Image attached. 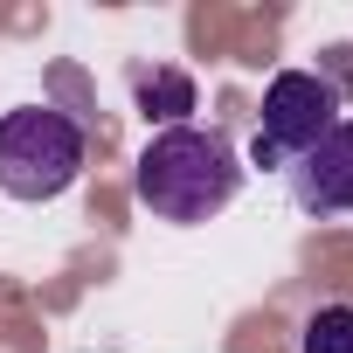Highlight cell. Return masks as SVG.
<instances>
[{
  "label": "cell",
  "instance_id": "1",
  "mask_svg": "<svg viewBox=\"0 0 353 353\" xmlns=\"http://www.w3.org/2000/svg\"><path fill=\"white\" fill-rule=\"evenodd\" d=\"M243 188V159L229 145V132H201V125H166L145 139L139 166H132V194L159 215V222H208L236 201Z\"/></svg>",
  "mask_w": 353,
  "mask_h": 353
},
{
  "label": "cell",
  "instance_id": "2",
  "mask_svg": "<svg viewBox=\"0 0 353 353\" xmlns=\"http://www.w3.org/2000/svg\"><path fill=\"white\" fill-rule=\"evenodd\" d=\"M83 173V125L49 104L0 111V194L14 201H56Z\"/></svg>",
  "mask_w": 353,
  "mask_h": 353
},
{
  "label": "cell",
  "instance_id": "3",
  "mask_svg": "<svg viewBox=\"0 0 353 353\" xmlns=\"http://www.w3.org/2000/svg\"><path fill=\"white\" fill-rule=\"evenodd\" d=\"M332 125H339L332 77H319V70H277L270 90H263V118H256L250 159L256 166H298Z\"/></svg>",
  "mask_w": 353,
  "mask_h": 353
},
{
  "label": "cell",
  "instance_id": "4",
  "mask_svg": "<svg viewBox=\"0 0 353 353\" xmlns=\"http://www.w3.org/2000/svg\"><path fill=\"white\" fill-rule=\"evenodd\" d=\"M291 194H298L305 215H353V118H339L291 166Z\"/></svg>",
  "mask_w": 353,
  "mask_h": 353
},
{
  "label": "cell",
  "instance_id": "5",
  "mask_svg": "<svg viewBox=\"0 0 353 353\" xmlns=\"http://www.w3.org/2000/svg\"><path fill=\"white\" fill-rule=\"evenodd\" d=\"M132 90H139V111L159 125H181L194 111V77H181V70H139Z\"/></svg>",
  "mask_w": 353,
  "mask_h": 353
},
{
  "label": "cell",
  "instance_id": "6",
  "mask_svg": "<svg viewBox=\"0 0 353 353\" xmlns=\"http://www.w3.org/2000/svg\"><path fill=\"white\" fill-rule=\"evenodd\" d=\"M298 353H353V305H319L305 319Z\"/></svg>",
  "mask_w": 353,
  "mask_h": 353
}]
</instances>
